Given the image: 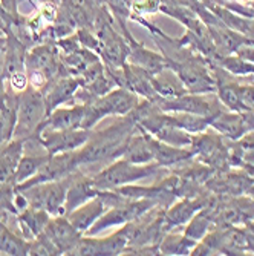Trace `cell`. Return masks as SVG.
<instances>
[{"mask_svg": "<svg viewBox=\"0 0 254 256\" xmlns=\"http://www.w3.org/2000/svg\"><path fill=\"white\" fill-rule=\"evenodd\" d=\"M159 8V0H135L132 10H133V18H138L143 14H152L156 12Z\"/></svg>", "mask_w": 254, "mask_h": 256, "instance_id": "44dd1931", "label": "cell"}, {"mask_svg": "<svg viewBox=\"0 0 254 256\" xmlns=\"http://www.w3.org/2000/svg\"><path fill=\"white\" fill-rule=\"evenodd\" d=\"M138 126L135 118L129 114V117L120 120L100 132H90L89 140L84 146L77 149V156L80 166L97 162L104 160H115L117 156H123L124 149L133 135V129Z\"/></svg>", "mask_w": 254, "mask_h": 256, "instance_id": "6da1fadb", "label": "cell"}, {"mask_svg": "<svg viewBox=\"0 0 254 256\" xmlns=\"http://www.w3.org/2000/svg\"><path fill=\"white\" fill-rule=\"evenodd\" d=\"M26 54L28 44L20 40L14 32H6L5 40V63H3V74L5 77L20 72L26 69Z\"/></svg>", "mask_w": 254, "mask_h": 256, "instance_id": "2e32d148", "label": "cell"}, {"mask_svg": "<svg viewBox=\"0 0 254 256\" xmlns=\"http://www.w3.org/2000/svg\"><path fill=\"white\" fill-rule=\"evenodd\" d=\"M90 130L84 129H64V130H43L34 140L49 155L72 152L86 144Z\"/></svg>", "mask_w": 254, "mask_h": 256, "instance_id": "52a82bcc", "label": "cell"}, {"mask_svg": "<svg viewBox=\"0 0 254 256\" xmlns=\"http://www.w3.org/2000/svg\"><path fill=\"white\" fill-rule=\"evenodd\" d=\"M46 117H48V109H46L41 90L29 86L28 89L20 92L17 100V123L14 138H34Z\"/></svg>", "mask_w": 254, "mask_h": 256, "instance_id": "7a4b0ae2", "label": "cell"}, {"mask_svg": "<svg viewBox=\"0 0 254 256\" xmlns=\"http://www.w3.org/2000/svg\"><path fill=\"white\" fill-rule=\"evenodd\" d=\"M26 140L12 138L9 143L0 148V186L14 184V176L18 168V162L23 156Z\"/></svg>", "mask_w": 254, "mask_h": 256, "instance_id": "9a60e30c", "label": "cell"}, {"mask_svg": "<svg viewBox=\"0 0 254 256\" xmlns=\"http://www.w3.org/2000/svg\"><path fill=\"white\" fill-rule=\"evenodd\" d=\"M129 246V238L126 230L121 228L115 235L107 236V238H83L74 248L71 254H118L124 252Z\"/></svg>", "mask_w": 254, "mask_h": 256, "instance_id": "8fae6325", "label": "cell"}, {"mask_svg": "<svg viewBox=\"0 0 254 256\" xmlns=\"http://www.w3.org/2000/svg\"><path fill=\"white\" fill-rule=\"evenodd\" d=\"M136 46L132 48V52H130V58H132V64L138 66L144 69L147 74H155L159 71V66L163 63L159 56H155L152 54L150 51L141 48V46H138V43H135Z\"/></svg>", "mask_w": 254, "mask_h": 256, "instance_id": "ffe728a7", "label": "cell"}, {"mask_svg": "<svg viewBox=\"0 0 254 256\" xmlns=\"http://www.w3.org/2000/svg\"><path fill=\"white\" fill-rule=\"evenodd\" d=\"M49 154H43V155H25L23 154L18 168L14 176V184L18 186L21 182H25L26 180L32 178L40 172V169L46 164V161L49 160Z\"/></svg>", "mask_w": 254, "mask_h": 256, "instance_id": "ac0fdd59", "label": "cell"}, {"mask_svg": "<svg viewBox=\"0 0 254 256\" xmlns=\"http://www.w3.org/2000/svg\"><path fill=\"white\" fill-rule=\"evenodd\" d=\"M107 204L104 202V200L100 196V194L89 200L87 202L78 206L77 208H74L72 212H69L66 216L71 221V224L81 234H86V232L97 222V220L107 210Z\"/></svg>", "mask_w": 254, "mask_h": 256, "instance_id": "5bb4252c", "label": "cell"}, {"mask_svg": "<svg viewBox=\"0 0 254 256\" xmlns=\"http://www.w3.org/2000/svg\"><path fill=\"white\" fill-rule=\"evenodd\" d=\"M98 194H100V190L97 189L94 178L84 176L83 174L75 170L71 176V181H69V188H67V194H66V204H64V215L72 212L74 208L87 202L89 200L95 198Z\"/></svg>", "mask_w": 254, "mask_h": 256, "instance_id": "4fadbf2b", "label": "cell"}, {"mask_svg": "<svg viewBox=\"0 0 254 256\" xmlns=\"http://www.w3.org/2000/svg\"><path fill=\"white\" fill-rule=\"evenodd\" d=\"M5 40H6V34H5V31L0 30V44H3Z\"/></svg>", "mask_w": 254, "mask_h": 256, "instance_id": "d4e9b609", "label": "cell"}, {"mask_svg": "<svg viewBox=\"0 0 254 256\" xmlns=\"http://www.w3.org/2000/svg\"><path fill=\"white\" fill-rule=\"evenodd\" d=\"M83 86V82L78 76H67V74H58L54 78L49 80V83L46 84V88L41 90L46 109H48V115L66 104L72 103V98L75 96V92Z\"/></svg>", "mask_w": 254, "mask_h": 256, "instance_id": "ba28073f", "label": "cell"}, {"mask_svg": "<svg viewBox=\"0 0 254 256\" xmlns=\"http://www.w3.org/2000/svg\"><path fill=\"white\" fill-rule=\"evenodd\" d=\"M152 206H153V202L150 200L140 198V200H129L124 204L110 207L109 210H106L97 220V222L92 226L86 234H89L90 236H95L100 234V232H103L109 227L133 222L136 220H140Z\"/></svg>", "mask_w": 254, "mask_h": 256, "instance_id": "5b68a950", "label": "cell"}, {"mask_svg": "<svg viewBox=\"0 0 254 256\" xmlns=\"http://www.w3.org/2000/svg\"><path fill=\"white\" fill-rule=\"evenodd\" d=\"M78 166H80V162H78L77 150L51 155L49 160L46 161V164L40 169V172L34 175L32 178L26 180L25 182L15 186V190H25L37 184L63 180L71 174H74L75 170H78Z\"/></svg>", "mask_w": 254, "mask_h": 256, "instance_id": "8992f818", "label": "cell"}, {"mask_svg": "<svg viewBox=\"0 0 254 256\" xmlns=\"http://www.w3.org/2000/svg\"><path fill=\"white\" fill-rule=\"evenodd\" d=\"M3 63H5V43L0 44V71L3 72Z\"/></svg>", "mask_w": 254, "mask_h": 256, "instance_id": "cb8c5ba5", "label": "cell"}, {"mask_svg": "<svg viewBox=\"0 0 254 256\" xmlns=\"http://www.w3.org/2000/svg\"><path fill=\"white\" fill-rule=\"evenodd\" d=\"M51 218L52 216L46 210H43V208L28 207L20 214H17V224L20 227L23 238L26 241H32L44 230Z\"/></svg>", "mask_w": 254, "mask_h": 256, "instance_id": "e0dca14e", "label": "cell"}, {"mask_svg": "<svg viewBox=\"0 0 254 256\" xmlns=\"http://www.w3.org/2000/svg\"><path fill=\"white\" fill-rule=\"evenodd\" d=\"M6 80L9 82V88L11 90H14L15 94H20L25 89L29 88V77L26 71H20V72H14L11 76L6 77Z\"/></svg>", "mask_w": 254, "mask_h": 256, "instance_id": "7402d4cb", "label": "cell"}, {"mask_svg": "<svg viewBox=\"0 0 254 256\" xmlns=\"http://www.w3.org/2000/svg\"><path fill=\"white\" fill-rule=\"evenodd\" d=\"M84 104H72L69 108H57L44 118L34 138L43 130H64V129H81L84 120ZM31 138V140H34Z\"/></svg>", "mask_w": 254, "mask_h": 256, "instance_id": "7c38bea8", "label": "cell"}, {"mask_svg": "<svg viewBox=\"0 0 254 256\" xmlns=\"http://www.w3.org/2000/svg\"><path fill=\"white\" fill-rule=\"evenodd\" d=\"M123 158L133 162V164H146V162H149L153 158L150 142L147 138H140V136L132 135L124 149Z\"/></svg>", "mask_w": 254, "mask_h": 256, "instance_id": "d6986e66", "label": "cell"}, {"mask_svg": "<svg viewBox=\"0 0 254 256\" xmlns=\"http://www.w3.org/2000/svg\"><path fill=\"white\" fill-rule=\"evenodd\" d=\"M5 74L0 71V108H5L6 104V98H8V90H6V86H5Z\"/></svg>", "mask_w": 254, "mask_h": 256, "instance_id": "603a6c76", "label": "cell"}, {"mask_svg": "<svg viewBox=\"0 0 254 256\" xmlns=\"http://www.w3.org/2000/svg\"><path fill=\"white\" fill-rule=\"evenodd\" d=\"M43 232H44V235L54 242L60 254L63 253L71 254L83 236L81 232H78L71 224V221L67 220L66 215L52 216Z\"/></svg>", "mask_w": 254, "mask_h": 256, "instance_id": "30bf717a", "label": "cell"}, {"mask_svg": "<svg viewBox=\"0 0 254 256\" xmlns=\"http://www.w3.org/2000/svg\"><path fill=\"white\" fill-rule=\"evenodd\" d=\"M63 63L58 57V46L55 42L40 43L26 54V71L43 72L49 80L61 72Z\"/></svg>", "mask_w": 254, "mask_h": 256, "instance_id": "9c48e42d", "label": "cell"}, {"mask_svg": "<svg viewBox=\"0 0 254 256\" xmlns=\"http://www.w3.org/2000/svg\"><path fill=\"white\" fill-rule=\"evenodd\" d=\"M155 172V166H143L133 164L127 160H120L112 162L110 166L98 172L94 178L97 189L101 190H113L121 186H127L136 180H143Z\"/></svg>", "mask_w": 254, "mask_h": 256, "instance_id": "277c9868", "label": "cell"}, {"mask_svg": "<svg viewBox=\"0 0 254 256\" xmlns=\"http://www.w3.org/2000/svg\"><path fill=\"white\" fill-rule=\"evenodd\" d=\"M71 176L72 174L63 180L37 184V186H32V188L18 190V192L25 194V196L28 198L29 207L43 208V210H46L51 216H60V215H64L66 194H67Z\"/></svg>", "mask_w": 254, "mask_h": 256, "instance_id": "3957f363", "label": "cell"}]
</instances>
